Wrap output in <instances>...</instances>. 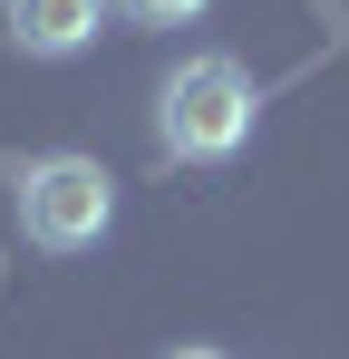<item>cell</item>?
<instances>
[{"mask_svg":"<svg viewBox=\"0 0 349 359\" xmlns=\"http://www.w3.org/2000/svg\"><path fill=\"white\" fill-rule=\"evenodd\" d=\"M252 117H262V88L252 68L204 49V59H174V78L156 88V146L174 165H224L252 146Z\"/></svg>","mask_w":349,"mask_h":359,"instance_id":"1","label":"cell"},{"mask_svg":"<svg viewBox=\"0 0 349 359\" xmlns=\"http://www.w3.org/2000/svg\"><path fill=\"white\" fill-rule=\"evenodd\" d=\"M116 224V175L97 156H39L20 175V233L39 252H88Z\"/></svg>","mask_w":349,"mask_h":359,"instance_id":"2","label":"cell"},{"mask_svg":"<svg viewBox=\"0 0 349 359\" xmlns=\"http://www.w3.org/2000/svg\"><path fill=\"white\" fill-rule=\"evenodd\" d=\"M107 10L116 0H10V39L29 59H78V49H97Z\"/></svg>","mask_w":349,"mask_h":359,"instance_id":"3","label":"cell"},{"mask_svg":"<svg viewBox=\"0 0 349 359\" xmlns=\"http://www.w3.org/2000/svg\"><path fill=\"white\" fill-rule=\"evenodd\" d=\"M136 29H184V20H204V0H116Z\"/></svg>","mask_w":349,"mask_h":359,"instance_id":"4","label":"cell"},{"mask_svg":"<svg viewBox=\"0 0 349 359\" xmlns=\"http://www.w3.org/2000/svg\"><path fill=\"white\" fill-rule=\"evenodd\" d=\"M174 359H224V350H174Z\"/></svg>","mask_w":349,"mask_h":359,"instance_id":"5","label":"cell"}]
</instances>
